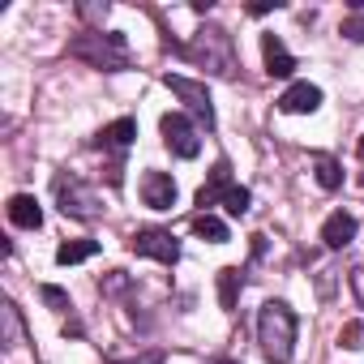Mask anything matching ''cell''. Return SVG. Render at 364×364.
Here are the masks:
<instances>
[{
  "instance_id": "cell-26",
  "label": "cell",
  "mask_w": 364,
  "mask_h": 364,
  "mask_svg": "<svg viewBox=\"0 0 364 364\" xmlns=\"http://www.w3.org/2000/svg\"><path fill=\"white\" fill-rule=\"evenodd\" d=\"M351 291H355V300L364 304V266H355V270H351Z\"/></svg>"
},
{
  "instance_id": "cell-13",
  "label": "cell",
  "mask_w": 364,
  "mask_h": 364,
  "mask_svg": "<svg viewBox=\"0 0 364 364\" xmlns=\"http://www.w3.org/2000/svg\"><path fill=\"white\" fill-rule=\"evenodd\" d=\"M9 223H14V228H26V232L43 228V210H39V202H35L31 193L9 198Z\"/></svg>"
},
{
  "instance_id": "cell-12",
  "label": "cell",
  "mask_w": 364,
  "mask_h": 364,
  "mask_svg": "<svg viewBox=\"0 0 364 364\" xmlns=\"http://www.w3.org/2000/svg\"><path fill=\"white\" fill-rule=\"evenodd\" d=\"M321 240H326V249H347V245L355 240V219H351L347 210H334V215L321 223Z\"/></svg>"
},
{
  "instance_id": "cell-9",
  "label": "cell",
  "mask_w": 364,
  "mask_h": 364,
  "mask_svg": "<svg viewBox=\"0 0 364 364\" xmlns=\"http://www.w3.org/2000/svg\"><path fill=\"white\" fill-rule=\"evenodd\" d=\"M228 189H232V167H228V159H219L215 171H210V180L198 189V206H202V215H210V206H219V202L228 198Z\"/></svg>"
},
{
  "instance_id": "cell-23",
  "label": "cell",
  "mask_w": 364,
  "mask_h": 364,
  "mask_svg": "<svg viewBox=\"0 0 364 364\" xmlns=\"http://www.w3.org/2000/svg\"><path fill=\"white\" fill-rule=\"evenodd\" d=\"M343 35H347L351 43H364V18H360V14L347 18V22H343Z\"/></svg>"
},
{
  "instance_id": "cell-11",
  "label": "cell",
  "mask_w": 364,
  "mask_h": 364,
  "mask_svg": "<svg viewBox=\"0 0 364 364\" xmlns=\"http://www.w3.org/2000/svg\"><path fill=\"white\" fill-rule=\"evenodd\" d=\"M262 56H266V73L270 77H291L296 73V56L283 48L279 35H262Z\"/></svg>"
},
{
  "instance_id": "cell-21",
  "label": "cell",
  "mask_w": 364,
  "mask_h": 364,
  "mask_svg": "<svg viewBox=\"0 0 364 364\" xmlns=\"http://www.w3.org/2000/svg\"><path fill=\"white\" fill-rule=\"evenodd\" d=\"M338 343H343L347 351H360V347H364V321H347V326L338 330Z\"/></svg>"
},
{
  "instance_id": "cell-27",
  "label": "cell",
  "mask_w": 364,
  "mask_h": 364,
  "mask_svg": "<svg viewBox=\"0 0 364 364\" xmlns=\"http://www.w3.org/2000/svg\"><path fill=\"white\" fill-rule=\"evenodd\" d=\"M112 364H120V360H112ZM124 364H163V351H150V355H141V360H124Z\"/></svg>"
},
{
  "instance_id": "cell-20",
  "label": "cell",
  "mask_w": 364,
  "mask_h": 364,
  "mask_svg": "<svg viewBox=\"0 0 364 364\" xmlns=\"http://www.w3.org/2000/svg\"><path fill=\"white\" fill-rule=\"evenodd\" d=\"M0 313H5V343L14 347V343H22V321H18V304L14 300H5V309H0Z\"/></svg>"
},
{
  "instance_id": "cell-1",
  "label": "cell",
  "mask_w": 364,
  "mask_h": 364,
  "mask_svg": "<svg viewBox=\"0 0 364 364\" xmlns=\"http://www.w3.org/2000/svg\"><path fill=\"white\" fill-rule=\"evenodd\" d=\"M257 343L270 364H287L296 351V313L283 300H266L257 313Z\"/></svg>"
},
{
  "instance_id": "cell-22",
  "label": "cell",
  "mask_w": 364,
  "mask_h": 364,
  "mask_svg": "<svg viewBox=\"0 0 364 364\" xmlns=\"http://www.w3.org/2000/svg\"><path fill=\"white\" fill-rule=\"evenodd\" d=\"M39 296H43V304H48V309H60V313L69 309V296H65L60 287H52V283H43V287H39Z\"/></svg>"
},
{
  "instance_id": "cell-29",
  "label": "cell",
  "mask_w": 364,
  "mask_h": 364,
  "mask_svg": "<svg viewBox=\"0 0 364 364\" xmlns=\"http://www.w3.org/2000/svg\"><path fill=\"white\" fill-rule=\"evenodd\" d=\"M360 159H364V137H360Z\"/></svg>"
},
{
  "instance_id": "cell-7",
  "label": "cell",
  "mask_w": 364,
  "mask_h": 364,
  "mask_svg": "<svg viewBox=\"0 0 364 364\" xmlns=\"http://www.w3.org/2000/svg\"><path fill=\"white\" fill-rule=\"evenodd\" d=\"M129 245H133V253L154 257V262H163V266H176V262H180V245H176V236L163 232V228H141V232H133Z\"/></svg>"
},
{
  "instance_id": "cell-6",
  "label": "cell",
  "mask_w": 364,
  "mask_h": 364,
  "mask_svg": "<svg viewBox=\"0 0 364 364\" xmlns=\"http://www.w3.org/2000/svg\"><path fill=\"white\" fill-rule=\"evenodd\" d=\"M52 189H56V202H60L65 215H73V219H95L99 215V198L82 185L77 176H56Z\"/></svg>"
},
{
  "instance_id": "cell-4",
  "label": "cell",
  "mask_w": 364,
  "mask_h": 364,
  "mask_svg": "<svg viewBox=\"0 0 364 364\" xmlns=\"http://www.w3.org/2000/svg\"><path fill=\"white\" fill-rule=\"evenodd\" d=\"M159 133H163V141H167V150L176 159H198L202 154V137H198V129H193V120L185 112H167L159 120Z\"/></svg>"
},
{
  "instance_id": "cell-25",
  "label": "cell",
  "mask_w": 364,
  "mask_h": 364,
  "mask_svg": "<svg viewBox=\"0 0 364 364\" xmlns=\"http://www.w3.org/2000/svg\"><path fill=\"white\" fill-rule=\"evenodd\" d=\"M82 18L86 22H103L107 18V5H82Z\"/></svg>"
},
{
  "instance_id": "cell-19",
  "label": "cell",
  "mask_w": 364,
  "mask_h": 364,
  "mask_svg": "<svg viewBox=\"0 0 364 364\" xmlns=\"http://www.w3.org/2000/svg\"><path fill=\"white\" fill-rule=\"evenodd\" d=\"M249 206H253V193H249L245 185H232L228 198H223V210H228L232 219H240V215H249Z\"/></svg>"
},
{
  "instance_id": "cell-16",
  "label": "cell",
  "mask_w": 364,
  "mask_h": 364,
  "mask_svg": "<svg viewBox=\"0 0 364 364\" xmlns=\"http://www.w3.org/2000/svg\"><path fill=\"white\" fill-rule=\"evenodd\" d=\"M193 236H202V240H210V245H223V240H228V223L198 210V215H193Z\"/></svg>"
},
{
  "instance_id": "cell-15",
  "label": "cell",
  "mask_w": 364,
  "mask_h": 364,
  "mask_svg": "<svg viewBox=\"0 0 364 364\" xmlns=\"http://www.w3.org/2000/svg\"><path fill=\"white\" fill-rule=\"evenodd\" d=\"M240 287H245V274H240V266H223V270H219V304H223L228 313L240 304Z\"/></svg>"
},
{
  "instance_id": "cell-2",
  "label": "cell",
  "mask_w": 364,
  "mask_h": 364,
  "mask_svg": "<svg viewBox=\"0 0 364 364\" xmlns=\"http://www.w3.org/2000/svg\"><path fill=\"white\" fill-rule=\"evenodd\" d=\"M180 52L215 77H236V52H232V35L223 26H202L193 35V43H185Z\"/></svg>"
},
{
  "instance_id": "cell-14",
  "label": "cell",
  "mask_w": 364,
  "mask_h": 364,
  "mask_svg": "<svg viewBox=\"0 0 364 364\" xmlns=\"http://www.w3.org/2000/svg\"><path fill=\"white\" fill-rule=\"evenodd\" d=\"M133 137H137V120H133V116H120V120H112V124L99 133V146H107V150H124Z\"/></svg>"
},
{
  "instance_id": "cell-10",
  "label": "cell",
  "mask_w": 364,
  "mask_h": 364,
  "mask_svg": "<svg viewBox=\"0 0 364 364\" xmlns=\"http://www.w3.org/2000/svg\"><path fill=\"white\" fill-rule=\"evenodd\" d=\"M279 107H283L287 116H304V112H317V107H321V90H317L313 82H291V86L283 90Z\"/></svg>"
},
{
  "instance_id": "cell-5",
  "label": "cell",
  "mask_w": 364,
  "mask_h": 364,
  "mask_svg": "<svg viewBox=\"0 0 364 364\" xmlns=\"http://www.w3.org/2000/svg\"><path fill=\"white\" fill-rule=\"evenodd\" d=\"M167 82V90L180 99V103H185L206 129H215V103H210V90H206V82H193V77H180V73H167L163 77Z\"/></svg>"
},
{
  "instance_id": "cell-18",
  "label": "cell",
  "mask_w": 364,
  "mask_h": 364,
  "mask_svg": "<svg viewBox=\"0 0 364 364\" xmlns=\"http://www.w3.org/2000/svg\"><path fill=\"white\" fill-rule=\"evenodd\" d=\"M313 171H317V185H321V189H338V185H343V167H338L330 154H317Z\"/></svg>"
},
{
  "instance_id": "cell-28",
  "label": "cell",
  "mask_w": 364,
  "mask_h": 364,
  "mask_svg": "<svg viewBox=\"0 0 364 364\" xmlns=\"http://www.w3.org/2000/svg\"><path fill=\"white\" fill-rule=\"evenodd\" d=\"M215 364H236V360H215Z\"/></svg>"
},
{
  "instance_id": "cell-24",
  "label": "cell",
  "mask_w": 364,
  "mask_h": 364,
  "mask_svg": "<svg viewBox=\"0 0 364 364\" xmlns=\"http://www.w3.org/2000/svg\"><path fill=\"white\" fill-rule=\"evenodd\" d=\"M124 287H129V274H124V270H112V274L103 279V291H124Z\"/></svg>"
},
{
  "instance_id": "cell-17",
  "label": "cell",
  "mask_w": 364,
  "mask_h": 364,
  "mask_svg": "<svg viewBox=\"0 0 364 364\" xmlns=\"http://www.w3.org/2000/svg\"><path fill=\"white\" fill-rule=\"evenodd\" d=\"M95 253H99L95 240H65V245L56 249V262H60V266H77V262H86V257H95Z\"/></svg>"
},
{
  "instance_id": "cell-8",
  "label": "cell",
  "mask_w": 364,
  "mask_h": 364,
  "mask_svg": "<svg viewBox=\"0 0 364 364\" xmlns=\"http://www.w3.org/2000/svg\"><path fill=\"white\" fill-rule=\"evenodd\" d=\"M141 202L150 210H171L176 206V180L167 171H146L141 176Z\"/></svg>"
},
{
  "instance_id": "cell-3",
  "label": "cell",
  "mask_w": 364,
  "mask_h": 364,
  "mask_svg": "<svg viewBox=\"0 0 364 364\" xmlns=\"http://www.w3.org/2000/svg\"><path fill=\"white\" fill-rule=\"evenodd\" d=\"M69 56H77V60H86V65H95V69H103V73H120V69H129V43H124V35H116V31H90V35H77L73 43H69Z\"/></svg>"
}]
</instances>
